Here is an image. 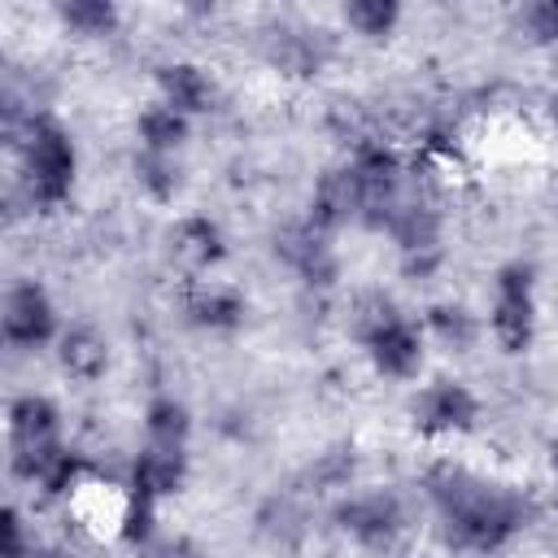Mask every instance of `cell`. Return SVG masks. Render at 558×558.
Returning <instances> with one entry per match:
<instances>
[{"label": "cell", "instance_id": "9", "mask_svg": "<svg viewBox=\"0 0 558 558\" xmlns=\"http://www.w3.org/2000/svg\"><path fill=\"white\" fill-rule=\"evenodd\" d=\"M275 253L314 288L336 283V253L327 244V231H318L314 222H292L275 235Z\"/></svg>", "mask_w": 558, "mask_h": 558}, {"label": "cell", "instance_id": "23", "mask_svg": "<svg viewBox=\"0 0 558 558\" xmlns=\"http://www.w3.org/2000/svg\"><path fill=\"white\" fill-rule=\"evenodd\" d=\"M78 475H83V458H78L74 449H61V453L48 462V471L39 475V488H44L48 497H61V493H70V488L78 484Z\"/></svg>", "mask_w": 558, "mask_h": 558}, {"label": "cell", "instance_id": "15", "mask_svg": "<svg viewBox=\"0 0 558 558\" xmlns=\"http://www.w3.org/2000/svg\"><path fill=\"white\" fill-rule=\"evenodd\" d=\"M187 318L209 331H231L244 318V296L231 288H201L187 296Z\"/></svg>", "mask_w": 558, "mask_h": 558}, {"label": "cell", "instance_id": "18", "mask_svg": "<svg viewBox=\"0 0 558 558\" xmlns=\"http://www.w3.org/2000/svg\"><path fill=\"white\" fill-rule=\"evenodd\" d=\"M57 17L74 31V35H113L118 26V4L109 0H65L57 9Z\"/></svg>", "mask_w": 558, "mask_h": 558}, {"label": "cell", "instance_id": "13", "mask_svg": "<svg viewBox=\"0 0 558 558\" xmlns=\"http://www.w3.org/2000/svg\"><path fill=\"white\" fill-rule=\"evenodd\" d=\"M61 366H65V375H74V379H83V384L100 379L105 366H109L105 340H100L92 327H70V331L61 336Z\"/></svg>", "mask_w": 558, "mask_h": 558}, {"label": "cell", "instance_id": "28", "mask_svg": "<svg viewBox=\"0 0 558 558\" xmlns=\"http://www.w3.org/2000/svg\"><path fill=\"white\" fill-rule=\"evenodd\" d=\"M148 558H205L201 554V545L196 541H187V536H174V541H161Z\"/></svg>", "mask_w": 558, "mask_h": 558}, {"label": "cell", "instance_id": "22", "mask_svg": "<svg viewBox=\"0 0 558 558\" xmlns=\"http://www.w3.org/2000/svg\"><path fill=\"white\" fill-rule=\"evenodd\" d=\"M153 514H157V501L144 497V493H126L122 510H118V532L131 541V545H144L153 536Z\"/></svg>", "mask_w": 558, "mask_h": 558}, {"label": "cell", "instance_id": "21", "mask_svg": "<svg viewBox=\"0 0 558 558\" xmlns=\"http://www.w3.org/2000/svg\"><path fill=\"white\" fill-rule=\"evenodd\" d=\"M427 327L436 331V340H445L449 349H471L475 344V318L462 305H432L427 310Z\"/></svg>", "mask_w": 558, "mask_h": 558}, {"label": "cell", "instance_id": "7", "mask_svg": "<svg viewBox=\"0 0 558 558\" xmlns=\"http://www.w3.org/2000/svg\"><path fill=\"white\" fill-rule=\"evenodd\" d=\"M0 331L13 349H39L57 336V310L52 296L44 292V283L35 279H17L4 292V314H0Z\"/></svg>", "mask_w": 558, "mask_h": 558}, {"label": "cell", "instance_id": "17", "mask_svg": "<svg viewBox=\"0 0 558 558\" xmlns=\"http://www.w3.org/2000/svg\"><path fill=\"white\" fill-rule=\"evenodd\" d=\"M170 240H174V248H179L192 266H214V262H222V253H227L218 222H209V218H201V214L183 218Z\"/></svg>", "mask_w": 558, "mask_h": 558}, {"label": "cell", "instance_id": "27", "mask_svg": "<svg viewBox=\"0 0 558 558\" xmlns=\"http://www.w3.org/2000/svg\"><path fill=\"white\" fill-rule=\"evenodd\" d=\"M0 527H4V558H26L35 549V545H26V523H22L17 506H4Z\"/></svg>", "mask_w": 558, "mask_h": 558}, {"label": "cell", "instance_id": "1", "mask_svg": "<svg viewBox=\"0 0 558 558\" xmlns=\"http://www.w3.org/2000/svg\"><path fill=\"white\" fill-rule=\"evenodd\" d=\"M427 497L436 501L445 545L462 554L506 549L536 514L532 497H523L519 488L471 475L466 466H449V462L427 471Z\"/></svg>", "mask_w": 558, "mask_h": 558}, {"label": "cell", "instance_id": "6", "mask_svg": "<svg viewBox=\"0 0 558 558\" xmlns=\"http://www.w3.org/2000/svg\"><path fill=\"white\" fill-rule=\"evenodd\" d=\"M336 527L344 536H353L362 549L371 554H388L401 532H405V506L397 493L388 488H375V493H357V497H344L336 506Z\"/></svg>", "mask_w": 558, "mask_h": 558}, {"label": "cell", "instance_id": "14", "mask_svg": "<svg viewBox=\"0 0 558 558\" xmlns=\"http://www.w3.org/2000/svg\"><path fill=\"white\" fill-rule=\"evenodd\" d=\"M135 135H140V148L144 153H170L174 157V148L187 140V118L179 113V109H170V105H148L144 113H140V122H135Z\"/></svg>", "mask_w": 558, "mask_h": 558}, {"label": "cell", "instance_id": "4", "mask_svg": "<svg viewBox=\"0 0 558 558\" xmlns=\"http://www.w3.org/2000/svg\"><path fill=\"white\" fill-rule=\"evenodd\" d=\"M357 336H362V344H366V353H371L379 375H392V379L418 375V366H423V336H418V327L405 314H397L392 301L371 296L362 318H357Z\"/></svg>", "mask_w": 558, "mask_h": 558}, {"label": "cell", "instance_id": "24", "mask_svg": "<svg viewBox=\"0 0 558 558\" xmlns=\"http://www.w3.org/2000/svg\"><path fill=\"white\" fill-rule=\"evenodd\" d=\"M275 61L292 74H310V70H318V48L305 35H283L279 48H275Z\"/></svg>", "mask_w": 558, "mask_h": 558}, {"label": "cell", "instance_id": "29", "mask_svg": "<svg viewBox=\"0 0 558 558\" xmlns=\"http://www.w3.org/2000/svg\"><path fill=\"white\" fill-rule=\"evenodd\" d=\"M26 558H61V554H57V549H44V545H35Z\"/></svg>", "mask_w": 558, "mask_h": 558}, {"label": "cell", "instance_id": "26", "mask_svg": "<svg viewBox=\"0 0 558 558\" xmlns=\"http://www.w3.org/2000/svg\"><path fill=\"white\" fill-rule=\"evenodd\" d=\"M523 26L532 31L536 44H558V0H541L523 13Z\"/></svg>", "mask_w": 558, "mask_h": 558}, {"label": "cell", "instance_id": "11", "mask_svg": "<svg viewBox=\"0 0 558 558\" xmlns=\"http://www.w3.org/2000/svg\"><path fill=\"white\" fill-rule=\"evenodd\" d=\"M187 480V449H157V445H144L135 466H131V493H144L153 501L179 493Z\"/></svg>", "mask_w": 558, "mask_h": 558}, {"label": "cell", "instance_id": "12", "mask_svg": "<svg viewBox=\"0 0 558 558\" xmlns=\"http://www.w3.org/2000/svg\"><path fill=\"white\" fill-rule=\"evenodd\" d=\"M157 87H161V105L179 109L183 118L214 109V83L205 78L201 65H187V61L161 65V70H157Z\"/></svg>", "mask_w": 558, "mask_h": 558}, {"label": "cell", "instance_id": "2", "mask_svg": "<svg viewBox=\"0 0 558 558\" xmlns=\"http://www.w3.org/2000/svg\"><path fill=\"white\" fill-rule=\"evenodd\" d=\"M17 153H22V187H26V201L39 205V209H57L70 196L74 170H78V153H74L70 131L57 118L39 113Z\"/></svg>", "mask_w": 558, "mask_h": 558}, {"label": "cell", "instance_id": "10", "mask_svg": "<svg viewBox=\"0 0 558 558\" xmlns=\"http://www.w3.org/2000/svg\"><path fill=\"white\" fill-rule=\"evenodd\" d=\"M357 214H362V192H357L353 170H349V166L327 170V174L318 179V187H314V201H310V218H305V222H314L318 231L331 235L336 227L353 222Z\"/></svg>", "mask_w": 558, "mask_h": 558}, {"label": "cell", "instance_id": "25", "mask_svg": "<svg viewBox=\"0 0 558 558\" xmlns=\"http://www.w3.org/2000/svg\"><path fill=\"white\" fill-rule=\"evenodd\" d=\"M349 475H353V449H349V453H344V449H331V453H323L318 466H314V484H318V488H344Z\"/></svg>", "mask_w": 558, "mask_h": 558}, {"label": "cell", "instance_id": "16", "mask_svg": "<svg viewBox=\"0 0 558 558\" xmlns=\"http://www.w3.org/2000/svg\"><path fill=\"white\" fill-rule=\"evenodd\" d=\"M144 432H148V445L157 449H187V436H192L187 405L174 397H157L144 414Z\"/></svg>", "mask_w": 558, "mask_h": 558}, {"label": "cell", "instance_id": "19", "mask_svg": "<svg viewBox=\"0 0 558 558\" xmlns=\"http://www.w3.org/2000/svg\"><path fill=\"white\" fill-rule=\"evenodd\" d=\"M344 22L366 39H388L392 26L401 22V4L397 0H353V4H344Z\"/></svg>", "mask_w": 558, "mask_h": 558}, {"label": "cell", "instance_id": "5", "mask_svg": "<svg viewBox=\"0 0 558 558\" xmlns=\"http://www.w3.org/2000/svg\"><path fill=\"white\" fill-rule=\"evenodd\" d=\"M488 327L506 353H523L536 336V296H532V266L510 262L493 279V314Z\"/></svg>", "mask_w": 558, "mask_h": 558}, {"label": "cell", "instance_id": "30", "mask_svg": "<svg viewBox=\"0 0 558 558\" xmlns=\"http://www.w3.org/2000/svg\"><path fill=\"white\" fill-rule=\"evenodd\" d=\"M554 118H558V96H554Z\"/></svg>", "mask_w": 558, "mask_h": 558}, {"label": "cell", "instance_id": "8", "mask_svg": "<svg viewBox=\"0 0 558 558\" xmlns=\"http://www.w3.org/2000/svg\"><path fill=\"white\" fill-rule=\"evenodd\" d=\"M410 418L423 436H449V432H471L480 418V401L466 384L458 379H436L410 401Z\"/></svg>", "mask_w": 558, "mask_h": 558}, {"label": "cell", "instance_id": "3", "mask_svg": "<svg viewBox=\"0 0 558 558\" xmlns=\"http://www.w3.org/2000/svg\"><path fill=\"white\" fill-rule=\"evenodd\" d=\"M61 414L48 397L39 392H22L9 405V466L17 480L39 484V475L48 471V462L61 453Z\"/></svg>", "mask_w": 558, "mask_h": 558}, {"label": "cell", "instance_id": "31", "mask_svg": "<svg viewBox=\"0 0 558 558\" xmlns=\"http://www.w3.org/2000/svg\"><path fill=\"white\" fill-rule=\"evenodd\" d=\"M554 471H558V449H554Z\"/></svg>", "mask_w": 558, "mask_h": 558}, {"label": "cell", "instance_id": "20", "mask_svg": "<svg viewBox=\"0 0 558 558\" xmlns=\"http://www.w3.org/2000/svg\"><path fill=\"white\" fill-rule=\"evenodd\" d=\"M135 179H140V187H144L153 201H170V196L179 192V166H174L170 153H144V148H140V157H135Z\"/></svg>", "mask_w": 558, "mask_h": 558}]
</instances>
